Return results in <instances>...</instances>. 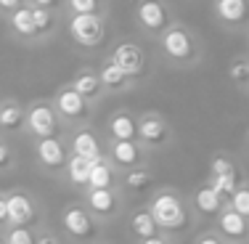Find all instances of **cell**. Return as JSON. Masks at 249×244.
Returning a JSON list of instances; mask_svg holds the SVG:
<instances>
[{"instance_id":"cell-31","label":"cell","mask_w":249,"mask_h":244,"mask_svg":"<svg viewBox=\"0 0 249 244\" xmlns=\"http://www.w3.org/2000/svg\"><path fill=\"white\" fill-rule=\"evenodd\" d=\"M231 80H236L239 85H244V82H249V64H244V61H236L233 67H231Z\"/></svg>"},{"instance_id":"cell-10","label":"cell","mask_w":249,"mask_h":244,"mask_svg":"<svg viewBox=\"0 0 249 244\" xmlns=\"http://www.w3.org/2000/svg\"><path fill=\"white\" fill-rule=\"evenodd\" d=\"M138 19H141V24H143V27L159 29V27L164 24V8H162V3H159V0H143V3H141V8H138Z\"/></svg>"},{"instance_id":"cell-38","label":"cell","mask_w":249,"mask_h":244,"mask_svg":"<svg viewBox=\"0 0 249 244\" xmlns=\"http://www.w3.org/2000/svg\"><path fill=\"white\" fill-rule=\"evenodd\" d=\"M35 3H37V8H51L56 0H35Z\"/></svg>"},{"instance_id":"cell-18","label":"cell","mask_w":249,"mask_h":244,"mask_svg":"<svg viewBox=\"0 0 249 244\" xmlns=\"http://www.w3.org/2000/svg\"><path fill=\"white\" fill-rule=\"evenodd\" d=\"M130 225H133V234H138L143 242L157 236V220L151 218V212H135Z\"/></svg>"},{"instance_id":"cell-35","label":"cell","mask_w":249,"mask_h":244,"mask_svg":"<svg viewBox=\"0 0 249 244\" xmlns=\"http://www.w3.org/2000/svg\"><path fill=\"white\" fill-rule=\"evenodd\" d=\"M3 220H8V202L0 196V223H3Z\"/></svg>"},{"instance_id":"cell-36","label":"cell","mask_w":249,"mask_h":244,"mask_svg":"<svg viewBox=\"0 0 249 244\" xmlns=\"http://www.w3.org/2000/svg\"><path fill=\"white\" fill-rule=\"evenodd\" d=\"M0 8H19V0H0Z\"/></svg>"},{"instance_id":"cell-24","label":"cell","mask_w":249,"mask_h":244,"mask_svg":"<svg viewBox=\"0 0 249 244\" xmlns=\"http://www.w3.org/2000/svg\"><path fill=\"white\" fill-rule=\"evenodd\" d=\"M21 122H24V112L16 104H5L3 109H0V125H3L5 130H16Z\"/></svg>"},{"instance_id":"cell-37","label":"cell","mask_w":249,"mask_h":244,"mask_svg":"<svg viewBox=\"0 0 249 244\" xmlns=\"http://www.w3.org/2000/svg\"><path fill=\"white\" fill-rule=\"evenodd\" d=\"M37 244H58V239H56V236H40V239H37Z\"/></svg>"},{"instance_id":"cell-5","label":"cell","mask_w":249,"mask_h":244,"mask_svg":"<svg viewBox=\"0 0 249 244\" xmlns=\"http://www.w3.org/2000/svg\"><path fill=\"white\" fill-rule=\"evenodd\" d=\"M162 45H164V53H167L170 58H175V61H183V58H188V56H191V51H194L191 38H188L183 29H178V27L170 29V32L164 35Z\"/></svg>"},{"instance_id":"cell-41","label":"cell","mask_w":249,"mask_h":244,"mask_svg":"<svg viewBox=\"0 0 249 244\" xmlns=\"http://www.w3.org/2000/svg\"><path fill=\"white\" fill-rule=\"evenodd\" d=\"M0 244H8V242H0Z\"/></svg>"},{"instance_id":"cell-2","label":"cell","mask_w":249,"mask_h":244,"mask_svg":"<svg viewBox=\"0 0 249 244\" xmlns=\"http://www.w3.org/2000/svg\"><path fill=\"white\" fill-rule=\"evenodd\" d=\"M69 32L80 45H98L101 38H104V24L96 14L90 16H74L69 21Z\"/></svg>"},{"instance_id":"cell-39","label":"cell","mask_w":249,"mask_h":244,"mask_svg":"<svg viewBox=\"0 0 249 244\" xmlns=\"http://www.w3.org/2000/svg\"><path fill=\"white\" fill-rule=\"evenodd\" d=\"M199 244H220V242L212 239V236H204V239H199Z\"/></svg>"},{"instance_id":"cell-8","label":"cell","mask_w":249,"mask_h":244,"mask_svg":"<svg viewBox=\"0 0 249 244\" xmlns=\"http://www.w3.org/2000/svg\"><path fill=\"white\" fill-rule=\"evenodd\" d=\"M37 157L45 168H58L64 165V146L58 138H43L37 146Z\"/></svg>"},{"instance_id":"cell-42","label":"cell","mask_w":249,"mask_h":244,"mask_svg":"<svg viewBox=\"0 0 249 244\" xmlns=\"http://www.w3.org/2000/svg\"><path fill=\"white\" fill-rule=\"evenodd\" d=\"M217 3H220V0H217Z\"/></svg>"},{"instance_id":"cell-29","label":"cell","mask_w":249,"mask_h":244,"mask_svg":"<svg viewBox=\"0 0 249 244\" xmlns=\"http://www.w3.org/2000/svg\"><path fill=\"white\" fill-rule=\"evenodd\" d=\"M151 183V175L146 170H133L127 175V188H133V191H138V188H146Z\"/></svg>"},{"instance_id":"cell-6","label":"cell","mask_w":249,"mask_h":244,"mask_svg":"<svg viewBox=\"0 0 249 244\" xmlns=\"http://www.w3.org/2000/svg\"><path fill=\"white\" fill-rule=\"evenodd\" d=\"M64 228H67L72 236H77V239H88V236H93V223L80 207L67 210V215H64Z\"/></svg>"},{"instance_id":"cell-16","label":"cell","mask_w":249,"mask_h":244,"mask_svg":"<svg viewBox=\"0 0 249 244\" xmlns=\"http://www.w3.org/2000/svg\"><path fill=\"white\" fill-rule=\"evenodd\" d=\"M111 154H114V159L120 165H124V168H133V165H138V159H141V151H138V146H135L133 141H117L114 149H111Z\"/></svg>"},{"instance_id":"cell-15","label":"cell","mask_w":249,"mask_h":244,"mask_svg":"<svg viewBox=\"0 0 249 244\" xmlns=\"http://www.w3.org/2000/svg\"><path fill=\"white\" fill-rule=\"evenodd\" d=\"M88 202H90V207L98 212V215H114V210H117V199H114V194H111L109 188L90 191Z\"/></svg>"},{"instance_id":"cell-14","label":"cell","mask_w":249,"mask_h":244,"mask_svg":"<svg viewBox=\"0 0 249 244\" xmlns=\"http://www.w3.org/2000/svg\"><path fill=\"white\" fill-rule=\"evenodd\" d=\"M220 228H223V234L231 236V239H241V236L247 234V218H241L239 212L228 210L220 215Z\"/></svg>"},{"instance_id":"cell-33","label":"cell","mask_w":249,"mask_h":244,"mask_svg":"<svg viewBox=\"0 0 249 244\" xmlns=\"http://www.w3.org/2000/svg\"><path fill=\"white\" fill-rule=\"evenodd\" d=\"M32 19H35V27H37V32H45V29L51 27V16L45 8H32Z\"/></svg>"},{"instance_id":"cell-34","label":"cell","mask_w":249,"mask_h":244,"mask_svg":"<svg viewBox=\"0 0 249 244\" xmlns=\"http://www.w3.org/2000/svg\"><path fill=\"white\" fill-rule=\"evenodd\" d=\"M11 162V149L3 144V141H0V168H5V165Z\"/></svg>"},{"instance_id":"cell-26","label":"cell","mask_w":249,"mask_h":244,"mask_svg":"<svg viewBox=\"0 0 249 244\" xmlns=\"http://www.w3.org/2000/svg\"><path fill=\"white\" fill-rule=\"evenodd\" d=\"M231 210L241 218H249V188H236V194L231 196Z\"/></svg>"},{"instance_id":"cell-17","label":"cell","mask_w":249,"mask_h":244,"mask_svg":"<svg viewBox=\"0 0 249 244\" xmlns=\"http://www.w3.org/2000/svg\"><path fill=\"white\" fill-rule=\"evenodd\" d=\"M194 202H196V210L199 212H207V215H212V212L220 210V194H217L212 186L199 188L196 196H194Z\"/></svg>"},{"instance_id":"cell-1","label":"cell","mask_w":249,"mask_h":244,"mask_svg":"<svg viewBox=\"0 0 249 244\" xmlns=\"http://www.w3.org/2000/svg\"><path fill=\"white\" fill-rule=\"evenodd\" d=\"M149 212L157 220V225H164V228H180V225H186V212H183L180 202L173 194L157 196Z\"/></svg>"},{"instance_id":"cell-19","label":"cell","mask_w":249,"mask_h":244,"mask_svg":"<svg viewBox=\"0 0 249 244\" xmlns=\"http://www.w3.org/2000/svg\"><path fill=\"white\" fill-rule=\"evenodd\" d=\"M109 128H111V135H114L117 141H133L135 133H138V125L130 120L127 114H117Z\"/></svg>"},{"instance_id":"cell-9","label":"cell","mask_w":249,"mask_h":244,"mask_svg":"<svg viewBox=\"0 0 249 244\" xmlns=\"http://www.w3.org/2000/svg\"><path fill=\"white\" fill-rule=\"evenodd\" d=\"M72 149H74V157L90 159V162H101V149H98V141L93 133H77Z\"/></svg>"},{"instance_id":"cell-21","label":"cell","mask_w":249,"mask_h":244,"mask_svg":"<svg viewBox=\"0 0 249 244\" xmlns=\"http://www.w3.org/2000/svg\"><path fill=\"white\" fill-rule=\"evenodd\" d=\"M11 24L19 35H35L37 27H35V19H32V8H16L14 16H11Z\"/></svg>"},{"instance_id":"cell-32","label":"cell","mask_w":249,"mask_h":244,"mask_svg":"<svg viewBox=\"0 0 249 244\" xmlns=\"http://www.w3.org/2000/svg\"><path fill=\"white\" fill-rule=\"evenodd\" d=\"M8 244H37V242H35V236L27 228H14L8 236Z\"/></svg>"},{"instance_id":"cell-20","label":"cell","mask_w":249,"mask_h":244,"mask_svg":"<svg viewBox=\"0 0 249 244\" xmlns=\"http://www.w3.org/2000/svg\"><path fill=\"white\" fill-rule=\"evenodd\" d=\"M90 168H93V162H90V159L72 157V159H69V181L77 183V186L88 183V181H90Z\"/></svg>"},{"instance_id":"cell-13","label":"cell","mask_w":249,"mask_h":244,"mask_svg":"<svg viewBox=\"0 0 249 244\" xmlns=\"http://www.w3.org/2000/svg\"><path fill=\"white\" fill-rule=\"evenodd\" d=\"M138 133L146 144H162V141H167V128H164V122L157 120V117H146V120L138 125Z\"/></svg>"},{"instance_id":"cell-27","label":"cell","mask_w":249,"mask_h":244,"mask_svg":"<svg viewBox=\"0 0 249 244\" xmlns=\"http://www.w3.org/2000/svg\"><path fill=\"white\" fill-rule=\"evenodd\" d=\"M212 188H215L217 194L233 196L236 194V172H228V175H220V178H212Z\"/></svg>"},{"instance_id":"cell-23","label":"cell","mask_w":249,"mask_h":244,"mask_svg":"<svg viewBox=\"0 0 249 244\" xmlns=\"http://www.w3.org/2000/svg\"><path fill=\"white\" fill-rule=\"evenodd\" d=\"M98 80H101V85H109V88H122V85H124V80H127V75H124V72H122L120 67H117L114 61H109L104 69H101V77H98Z\"/></svg>"},{"instance_id":"cell-7","label":"cell","mask_w":249,"mask_h":244,"mask_svg":"<svg viewBox=\"0 0 249 244\" xmlns=\"http://www.w3.org/2000/svg\"><path fill=\"white\" fill-rule=\"evenodd\" d=\"M5 202H8V220H14L16 228H21L24 223H29V220L35 218L32 202H29L24 194H14V196H8Z\"/></svg>"},{"instance_id":"cell-11","label":"cell","mask_w":249,"mask_h":244,"mask_svg":"<svg viewBox=\"0 0 249 244\" xmlns=\"http://www.w3.org/2000/svg\"><path fill=\"white\" fill-rule=\"evenodd\" d=\"M217 14H220V19L231 21V24H239V21H244L249 16V3L247 0H220Z\"/></svg>"},{"instance_id":"cell-25","label":"cell","mask_w":249,"mask_h":244,"mask_svg":"<svg viewBox=\"0 0 249 244\" xmlns=\"http://www.w3.org/2000/svg\"><path fill=\"white\" fill-rule=\"evenodd\" d=\"M98 88H101V80H98L96 75H80L74 80V91L80 93L82 98H85V96H96Z\"/></svg>"},{"instance_id":"cell-30","label":"cell","mask_w":249,"mask_h":244,"mask_svg":"<svg viewBox=\"0 0 249 244\" xmlns=\"http://www.w3.org/2000/svg\"><path fill=\"white\" fill-rule=\"evenodd\" d=\"M210 170H212V178H220V175L233 172V165H231L225 157H215V159L210 162Z\"/></svg>"},{"instance_id":"cell-3","label":"cell","mask_w":249,"mask_h":244,"mask_svg":"<svg viewBox=\"0 0 249 244\" xmlns=\"http://www.w3.org/2000/svg\"><path fill=\"white\" fill-rule=\"evenodd\" d=\"M111 61H114L127 77H138V75L146 69V56H143V51H141L138 45H133V43L117 45L114 53H111Z\"/></svg>"},{"instance_id":"cell-40","label":"cell","mask_w":249,"mask_h":244,"mask_svg":"<svg viewBox=\"0 0 249 244\" xmlns=\"http://www.w3.org/2000/svg\"><path fill=\"white\" fill-rule=\"evenodd\" d=\"M143 244H164V242H162V239H157V236H154V239H146Z\"/></svg>"},{"instance_id":"cell-28","label":"cell","mask_w":249,"mask_h":244,"mask_svg":"<svg viewBox=\"0 0 249 244\" xmlns=\"http://www.w3.org/2000/svg\"><path fill=\"white\" fill-rule=\"evenodd\" d=\"M74 16H90L98 11V0H69Z\"/></svg>"},{"instance_id":"cell-22","label":"cell","mask_w":249,"mask_h":244,"mask_svg":"<svg viewBox=\"0 0 249 244\" xmlns=\"http://www.w3.org/2000/svg\"><path fill=\"white\" fill-rule=\"evenodd\" d=\"M109 183H111V170L106 168L104 162H93L88 186H90L93 191H101V188H109Z\"/></svg>"},{"instance_id":"cell-4","label":"cell","mask_w":249,"mask_h":244,"mask_svg":"<svg viewBox=\"0 0 249 244\" xmlns=\"http://www.w3.org/2000/svg\"><path fill=\"white\" fill-rule=\"evenodd\" d=\"M27 122H29V128H32V133L40 135V141L53 138V133H56V114H53V109L45 106V104L35 106V109L27 114Z\"/></svg>"},{"instance_id":"cell-12","label":"cell","mask_w":249,"mask_h":244,"mask_svg":"<svg viewBox=\"0 0 249 244\" xmlns=\"http://www.w3.org/2000/svg\"><path fill=\"white\" fill-rule=\"evenodd\" d=\"M58 109H61V114H67V117H82L85 114V98H82L74 88L61 91L58 93Z\"/></svg>"}]
</instances>
